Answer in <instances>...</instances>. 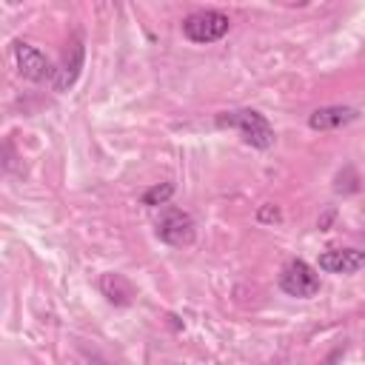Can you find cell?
<instances>
[{
	"label": "cell",
	"mask_w": 365,
	"mask_h": 365,
	"mask_svg": "<svg viewBox=\"0 0 365 365\" xmlns=\"http://www.w3.org/2000/svg\"><path fill=\"white\" fill-rule=\"evenodd\" d=\"M154 231H157V237H160L165 245L182 248V245H191V242H194L197 225H194V220H191L188 211L168 205V208L160 211V217H157V222H154Z\"/></svg>",
	"instance_id": "cell-2"
},
{
	"label": "cell",
	"mask_w": 365,
	"mask_h": 365,
	"mask_svg": "<svg viewBox=\"0 0 365 365\" xmlns=\"http://www.w3.org/2000/svg\"><path fill=\"white\" fill-rule=\"evenodd\" d=\"M91 365H106V362L103 359H91Z\"/></svg>",
	"instance_id": "cell-12"
},
{
	"label": "cell",
	"mask_w": 365,
	"mask_h": 365,
	"mask_svg": "<svg viewBox=\"0 0 365 365\" xmlns=\"http://www.w3.org/2000/svg\"><path fill=\"white\" fill-rule=\"evenodd\" d=\"M257 220H259V222H279V220H282V214H279V208H277V205H259Z\"/></svg>",
	"instance_id": "cell-11"
},
{
	"label": "cell",
	"mask_w": 365,
	"mask_h": 365,
	"mask_svg": "<svg viewBox=\"0 0 365 365\" xmlns=\"http://www.w3.org/2000/svg\"><path fill=\"white\" fill-rule=\"evenodd\" d=\"M100 291L108 297V302L114 305H128L134 297V285L123 277V274H103L100 277Z\"/></svg>",
	"instance_id": "cell-9"
},
{
	"label": "cell",
	"mask_w": 365,
	"mask_h": 365,
	"mask_svg": "<svg viewBox=\"0 0 365 365\" xmlns=\"http://www.w3.org/2000/svg\"><path fill=\"white\" fill-rule=\"evenodd\" d=\"M228 26H231L228 14L214 11V9H202V11H194L182 20V34L191 43H214V40L228 34Z\"/></svg>",
	"instance_id": "cell-3"
},
{
	"label": "cell",
	"mask_w": 365,
	"mask_h": 365,
	"mask_svg": "<svg viewBox=\"0 0 365 365\" xmlns=\"http://www.w3.org/2000/svg\"><path fill=\"white\" fill-rule=\"evenodd\" d=\"M279 288L288 294V297H299V299H308L319 291V274L302 262V259H291L282 265L279 271Z\"/></svg>",
	"instance_id": "cell-4"
},
{
	"label": "cell",
	"mask_w": 365,
	"mask_h": 365,
	"mask_svg": "<svg viewBox=\"0 0 365 365\" xmlns=\"http://www.w3.org/2000/svg\"><path fill=\"white\" fill-rule=\"evenodd\" d=\"M356 117H359V111L354 106H325L308 117V125L314 131H331V128H342V125L354 123Z\"/></svg>",
	"instance_id": "cell-7"
},
{
	"label": "cell",
	"mask_w": 365,
	"mask_h": 365,
	"mask_svg": "<svg viewBox=\"0 0 365 365\" xmlns=\"http://www.w3.org/2000/svg\"><path fill=\"white\" fill-rule=\"evenodd\" d=\"M171 194H174V185L171 182H160V185H154V188H148L143 194V202L145 205H165L171 200Z\"/></svg>",
	"instance_id": "cell-10"
},
{
	"label": "cell",
	"mask_w": 365,
	"mask_h": 365,
	"mask_svg": "<svg viewBox=\"0 0 365 365\" xmlns=\"http://www.w3.org/2000/svg\"><path fill=\"white\" fill-rule=\"evenodd\" d=\"M220 128H237L242 134V140L254 148H271L274 145V128L268 125V120L254 111V108H240V111H225L217 117Z\"/></svg>",
	"instance_id": "cell-1"
},
{
	"label": "cell",
	"mask_w": 365,
	"mask_h": 365,
	"mask_svg": "<svg viewBox=\"0 0 365 365\" xmlns=\"http://www.w3.org/2000/svg\"><path fill=\"white\" fill-rule=\"evenodd\" d=\"M319 268L328 274H356L365 268V251L356 248H334L319 254Z\"/></svg>",
	"instance_id": "cell-6"
},
{
	"label": "cell",
	"mask_w": 365,
	"mask_h": 365,
	"mask_svg": "<svg viewBox=\"0 0 365 365\" xmlns=\"http://www.w3.org/2000/svg\"><path fill=\"white\" fill-rule=\"evenodd\" d=\"M14 57H17V68H20V74H23L26 80L40 83V80H46V77L51 74L48 57H46L43 51H37L34 46H29V43H17V46H14Z\"/></svg>",
	"instance_id": "cell-5"
},
{
	"label": "cell",
	"mask_w": 365,
	"mask_h": 365,
	"mask_svg": "<svg viewBox=\"0 0 365 365\" xmlns=\"http://www.w3.org/2000/svg\"><path fill=\"white\" fill-rule=\"evenodd\" d=\"M80 68H83V43L77 40V43H71V48H68L63 66L54 71V91H68V88L77 83Z\"/></svg>",
	"instance_id": "cell-8"
}]
</instances>
